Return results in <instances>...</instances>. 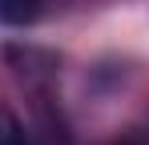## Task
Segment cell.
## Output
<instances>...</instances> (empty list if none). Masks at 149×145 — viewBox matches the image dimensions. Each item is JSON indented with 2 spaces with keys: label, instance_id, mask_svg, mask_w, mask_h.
Returning a JSON list of instances; mask_svg holds the SVG:
<instances>
[{
  "label": "cell",
  "instance_id": "obj_2",
  "mask_svg": "<svg viewBox=\"0 0 149 145\" xmlns=\"http://www.w3.org/2000/svg\"><path fill=\"white\" fill-rule=\"evenodd\" d=\"M0 145H28L24 125L16 121V113H8V109H0Z\"/></svg>",
  "mask_w": 149,
  "mask_h": 145
},
{
  "label": "cell",
  "instance_id": "obj_1",
  "mask_svg": "<svg viewBox=\"0 0 149 145\" xmlns=\"http://www.w3.org/2000/svg\"><path fill=\"white\" fill-rule=\"evenodd\" d=\"M36 12H40V0H0V24L24 28L36 20Z\"/></svg>",
  "mask_w": 149,
  "mask_h": 145
}]
</instances>
